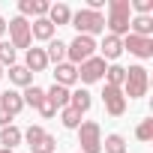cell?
<instances>
[{
	"label": "cell",
	"mask_w": 153,
	"mask_h": 153,
	"mask_svg": "<svg viewBox=\"0 0 153 153\" xmlns=\"http://www.w3.org/2000/svg\"><path fill=\"white\" fill-rule=\"evenodd\" d=\"M129 21H132L129 0H111V3H108V18H105V27L111 30V36L123 39L129 33Z\"/></svg>",
	"instance_id": "1"
},
{
	"label": "cell",
	"mask_w": 153,
	"mask_h": 153,
	"mask_svg": "<svg viewBox=\"0 0 153 153\" xmlns=\"http://www.w3.org/2000/svg\"><path fill=\"white\" fill-rule=\"evenodd\" d=\"M69 24L78 30V36H93V33H102L105 30V15L102 12H93V9H78V12H72Z\"/></svg>",
	"instance_id": "2"
},
{
	"label": "cell",
	"mask_w": 153,
	"mask_h": 153,
	"mask_svg": "<svg viewBox=\"0 0 153 153\" xmlns=\"http://www.w3.org/2000/svg\"><path fill=\"white\" fill-rule=\"evenodd\" d=\"M147 87H150V75H147V69L144 66H129L126 69V81H123V96H129V99H141V96H147Z\"/></svg>",
	"instance_id": "3"
},
{
	"label": "cell",
	"mask_w": 153,
	"mask_h": 153,
	"mask_svg": "<svg viewBox=\"0 0 153 153\" xmlns=\"http://www.w3.org/2000/svg\"><path fill=\"white\" fill-rule=\"evenodd\" d=\"M78 144H81L78 153H102V129L96 120H84L78 126Z\"/></svg>",
	"instance_id": "4"
},
{
	"label": "cell",
	"mask_w": 153,
	"mask_h": 153,
	"mask_svg": "<svg viewBox=\"0 0 153 153\" xmlns=\"http://www.w3.org/2000/svg\"><path fill=\"white\" fill-rule=\"evenodd\" d=\"M66 57H69L72 66H81L84 60L96 57V42H93V36H75V39L66 45Z\"/></svg>",
	"instance_id": "5"
},
{
	"label": "cell",
	"mask_w": 153,
	"mask_h": 153,
	"mask_svg": "<svg viewBox=\"0 0 153 153\" xmlns=\"http://www.w3.org/2000/svg\"><path fill=\"white\" fill-rule=\"evenodd\" d=\"M6 30H9V45L12 48H30L33 36H30V21L15 15L12 21H6Z\"/></svg>",
	"instance_id": "6"
},
{
	"label": "cell",
	"mask_w": 153,
	"mask_h": 153,
	"mask_svg": "<svg viewBox=\"0 0 153 153\" xmlns=\"http://www.w3.org/2000/svg\"><path fill=\"white\" fill-rule=\"evenodd\" d=\"M120 42H123V51H129V54H135V57H141V60H150V57H153V39L126 33Z\"/></svg>",
	"instance_id": "7"
},
{
	"label": "cell",
	"mask_w": 153,
	"mask_h": 153,
	"mask_svg": "<svg viewBox=\"0 0 153 153\" xmlns=\"http://www.w3.org/2000/svg\"><path fill=\"white\" fill-rule=\"evenodd\" d=\"M102 102H105V111H108L111 117H120V114L126 111V96H123L120 87L105 84V90H102Z\"/></svg>",
	"instance_id": "8"
},
{
	"label": "cell",
	"mask_w": 153,
	"mask_h": 153,
	"mask_svg": "<svg viewBox=\"0 0 153 153\" xmlns=\"http://www.w3.org/2000/svg\"><path fill=\"white\" fill-rule=\"evenodd\" d=\"M105 60L102 57H90V60H84L81 66H78V81H84V84H93V81H99L102 75H105Z\"/></svg>",
	"instance_id": "9"
},
{
	"label": "cell",
	"mask_w": 153,
	"mask_h": 153,
	"mask_svg": "<svg viewBox=\"0 0 153 153\" xmlns=\"http://www.w3.org/2000/svg\"><path fill=\"white\" fill-rule=\"evenodd\" d=\"M48 9H51V3H45V0H18V12H21V18H27V15L45 18Z\"/></svg>",
	"instance_id": "10"
},
{
	"label": "cell",
	"mask_w": 153,
	"mask_h": 153,
	"mask_svg": "<svg viewBox=\"0 0 153 153\" xmlns=\"http://www.w3.org/2000/svg\"><path fill=\"white\" fill-rule=\"evenodd\" d=\"M75 81H78V66H72V63H57L54 66V84L69 87Z\"/></svg>",
	"instance_id": "11"
},
{
	"label": "cell",
	"mask_w": 153,
	"mask_h": 153,
	"mask_svg": "<svg viewBox=\"0 0 153 153\" xmlns=\"http://www.w3.org/2000/svg\"><path fill=\"white\" fill-rule=\"evenodd\" d=\"M0 108H3L9 117H15L21 108H24V99L18 90H6V93H0Z\"/></svg>",
	"instance_id": "12"
},
{
	"label": "cell",
	"mask_w": 153,
	"mask_h": 153,
	"mask_svg": "<svg viewBox=\"0 0 153 153\" xmlns=\"http://www.w3.org/2000/svg\"><path fill=\"white\" fill-rule=\"evenodd\" d=\"M54 24L48 21V18H33V24H30V36L33 39H42V42H51L54 39Z\"/></svg>",
	"instance_id": "13"
},
{
	"label": "cell",
	"mask_w": 153,
	"mask_h": 153,
	"mask_svg": "<svg viewBox=\"0 0 153 153\" xmlns=\"http://www.w3.org/2000/svg\"><path fill=\"white\" fill-rule=\"evenodd\" d=\"M129 33H132V36H144V39H150V33H153V18H150V15H132V21H129Z\"/></svg>",
	"instance_id": "14"
},
{
	"label": "cell",
	"mask_w": 153,
	"mask_h": 153,
	"mask_svg": "<svg viewBox=\"0 0 153 153\" xmlns=\"http://www.w3.org/2000/svg\"><path fill=\"white\" fill-rule=\"evenodd\" d=\"M96 48L102 51V60H117V57H120V51H123V42H120L117 36H111V33H108V36L102 39V45H96Z\"/></svg>",
	"instance_id": "15"
},
{
	"label": "cell",
	"mask_w": 153,
	"mask_h": 153,
	"mask_svg": "<svg viewBox=\"0 0 153 153\" xmlns=\"http://www.w3.org/2000/svg\"><path fill=\"white\" fill-rule=\"evenodd\" d=\"M45 66H48L45 48H27V63H24V69H27V72H42Z\"/></svg>",
	"instance_id": "16"
},
{
	"label": "cell",
	"mask_w": 153,
	"mask_h": 153,
	"mask_svg": "<svg viewBox=\"0 0 153 153\" xmlns=\"http://www.w3.org/2000/svg\"><path fill=\"white\" fill-rule=\"evenodd\" d=\"M54 27H60V24H69V18H72V9L66 6V3H51V9H48V15H45Z\"/></svg>",
	"instance_id": "17"
},
{
	"label": "cell",
	"mask_w": 153,
	"mask_h": 153,
	"mask_svg": "<svg viewBox=\"0 0 153 153\" xmlns=\"http://www.w3.org/2000/svg\"><path fill=\"white\" fill-rule=\"evenodd\" d=\"M45 99L54 105V108H66L69 105V87H60V84H51L45 90Z\"/></svg>",
	"instance_id": "18"
},
{
	"label": "cell",
	"mask_w": 153,
	"mask_h": 153,
	"mask_svg": "<svg viewBox=\"0 0 153 153\" xmlns=\"http://www.w3.org/2000/svg\"><path fill=\"white\" fill-rule=\"evenodd\" d=\"M90 105H93V96L81 87V90H75V93H69V108H75L78 114H84V111H90Z\"/></svg>",
	"instance_id": "19"
},
{
	"label": "cell",
	"mask_w": 153,
	"mask_h": 153,
	"mask_svg": "<svg viewBox=\"0 0 153 153\" xmlns=\"http://www.w3.org/2000/svg\"><path fill=\"white\" fill-rule=\"evenodd\" d=\"M45 57H48V63H66V42L63 39H51L48 42V48H45Z\"/></svg>",
	"instance_id": "20"
},
{
	"label": "cell",
	"mask_w": 153,
	"mask_h": 153,
	"mask_svg": "<svg viewBox=\"0 0 153 153\" xmlns=\"http://www.w3.org/2000/svg\"><path fill=\"white\" fill-rule=\"evenodd\" d=\"M3 75H9V81L12 84H18V87H30L33 84V72H27L24 66H9V72H3Z\"/></svg>",
	"instance_id": "21"
},
{
	"label": "cell",
	"mask_w": 153,
	"mask_h": 153,
	"mask_svg": "<svg viewBox=\"0 0 153 153\" xmlns=\"http://www.w3.org/2000/svg\"><path fill=\"white\" fill-rule=\"evenodd\" d=\"M0 144H3V150H15L21 144V129L18 126H3L0 129Z\"/></svg>",
	"instance_id": "22"
},
{
	"label": "cell",
	"mask_w": 153,
	"mask_h": 153,
	"mask_svg": "<svg viewBox=\"0 0 153 153\" xmlns=\"http://www.w3.org/2000/svg\"><path fill=\"white\" fill-rule=\"evenodd\" d=\"M21 99H24V105H30V108H39V102L45 99V90H42V87H36V84H30V87H24Z\"/></svg>",
	"instance_id": "23"
},
{
	"label": "cell",
	"mask_w": 153,
	"mask_h": 153,
	"mask_svg": "<svg viewBox=\"0 0 153 153\" xmlns=\"http://www.w3.org/2000/svg\"><path fill=\"white\" fill-rule=\"evenodd\" d=\"M102 150H105V153H126V138L114 132V135H108V138L102 141Z\"/></svg>",
	"instance_id": "24"
},
{
	"label": "cell",
	"mask_w": 153,
	"mask_h": 153,
	"mask_svg": "<svg viewBox=\"0 0 153 153\" xmlns=\"http://www.w3.org/2000/svg\"><path fill=\"white\" fill-rule=\"evenodd\" d=\"M105 78H108L105 84H111V87H123V81H126V69L114 63V66H108V69H105Z\"/></svg>",
	"instance_id": "25"
},
{
	"label": "cell",
	"mask_w": 153,
	"mask_h": 153,
	"mask_svg": "<svg viewBox=\"0 0 153 153\" xmlns=\"http://www.w3.org/2000/svg\"><path fill=\"white\" fill-rule=\"evenodd\" d=\"M60 120H63V126H66V129H78V126H81V114L75 111V108H69V105H66V108H60Z\"/></svg>",
	"instance_id": "26"
},
{
	"label": "cell",
	"mask_w": 153,
	"mask_h": 153,
	"mask_svg": "<svg viewBox=\"0 0 153 153\" xmlns=\"http://www.w3.org/2000/svg\"><path fill=\"white\" fill-rule=\"evenodd\" d=\"M45 135H48V132H45L42 126H27V129L21 132V138L27 141V147H36V144H39V141L45 138Z\"/></svg>",
	"instance_id": "27"
},
{
	"label": "cell",
	"mask_w": 153,
	"mask_h": 153,
	"mask_svg": "<svg viewBox=\"0 0 153 153\" xmlns=\"http://www.w3.org/2000/svg\"><path fill=\"white\" fill-rule=\"evenodd\" d=\"M135 138H138V141H153V117H147V120H141V123H138Z\"/></svg>",
	"instance_id": "28"
},
{
	"label": "cell",
	"mask_w": 153,
	"mask_h": 153,
	"mask_svg": "<svg viewBox=\"0 0 153 153\" xmlns=\"http://www.w3.org/2000/svg\"><path fill=\"white\" fill-rule=\"evenodd\" d=\"M30 150H33V153H57V138H54V135H45V138H42L36 147H30Z\"/></svg>",
	"instance_id": "29"
},
{
	"label": "cell",
	"mask_w": 153,
	"mask_h": 153,
	"mask_svg": "<svg viewBox=\"0 0 153 153\" xmlns=\"http://www.w3.org/2000/svg\"><path fill=\"white\" fill-rule=\"evenodd\" d=\"M0 66H15V48L9 42H0Z\"/></svg>",
	"instance_id": "30"
},
{
	"label": "cell",
	"mask_w": 153,
	"mask_h": 153,
	"mask_svg": "<svg viewBox=\"0 0 153 153\" xmlns=\"http://www.w3.org/2000/svg\"><path fill=\"white\" fill-rule=\"evenodd\" d=\"M129 9H135L138 15H150L153 12V0H129Z\"/></svg>",
	"instance_id": "31"
},
{
	"label": "cell",
	"mask_w": 153,
	"mask_h": 153,
	"mask_svg": "<svg viewBox=\"0 0 153 153\" xmlns=\"http://www.w3.org/2000/svg\"><path fill=\"white\" fill-rule=\"evenodd\" d=\"M36 111H39V114H42V117H45V120H48V117H54V114H57V108H54V105H51V102H48V99H42V102H39V108H36Z\"/></svg>",
	"instance_id": "32"
},
{
	"label": "cell",
	"mask_w": 153,
	"mask_h": 153,
	"mask_svg": "<svg viewBox=\"0 0 153 153\" xmlns=\"http://www.w3.org/2000/svg\"><path fill=\"white\" fill-rule=\"evenodd\" d=\"M3 126H12V117H9L3 108H0V129H3Z\"/></svg>",
	"instance_id": "33"
},
{
	"label": "cell",
	"mask_w": 153,
	"mask_h": 153,
	"mask_svg": "<svg viewBox=\"0 0 153 153\" xmlns=\"http://www.w3.org/2000/svg\"><path fill=\"white\" fill-rule=\"evenodd\" d=\"M3 33H6V21H3V18H0V36H3Z\"/></svg>",
	"instance_id": "34"
},
{
	"label": "cell",
	"mask_w": 153,
	"mask_h": 153,
	"mask_svg": "<svg viewBox=\"0 0 153 153\" xmlns=\"http://www.w3.org/2000/svg\"><path fill=\"white\" fill-rule=\"evenodd\" d=\"M0 153H15V150H0Z\"/></svg>",
	"instance_id": "35"
},
{
	"label": "cell",
	"mask_w": 153,
	"mask_h": 153,
	"mask_svg": "<svg viewBox=\"0 0 153 153\" xmlns=\"http://www.w3.org/2000/svg\"><path fill=\"white\" fill-rule=\"evenodd\" d=\"M0 78H3V66H0Z\"/></svg>",
	"instance_id": "36"
}]
</instances>
